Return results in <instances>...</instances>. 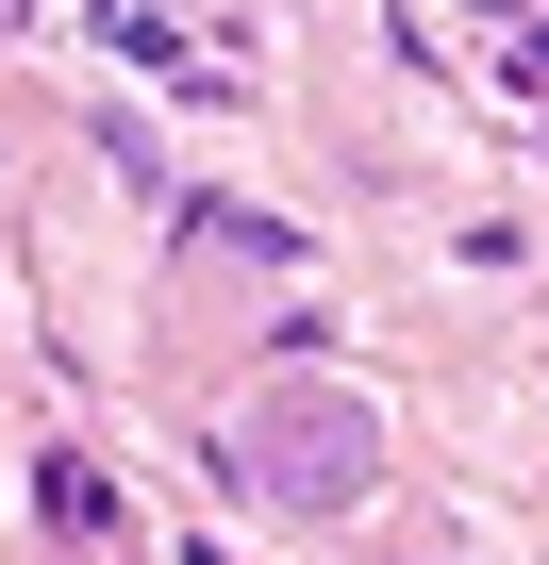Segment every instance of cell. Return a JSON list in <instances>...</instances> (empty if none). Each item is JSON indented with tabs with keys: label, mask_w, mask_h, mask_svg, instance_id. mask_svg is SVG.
Returning a JSON list of instances; mask_svg holds the SVG:
<instances>
[{
	"label": "cell",
	"mask_w": 549,
	"mask_h": 565,
	"mask_svg": "<svg viewBox=\"0 0 549 565\" xmlns=\"http://www.w3.org/2000/svg\"><path fill=\"white\" fill-rule=\"evenodd\" d=\"M266 466H284V499H334V482H367V416L350 399H300L284 433H266Z\"/></svg>",
	"instance_id": "1"
}]
</instances>
